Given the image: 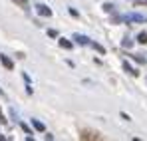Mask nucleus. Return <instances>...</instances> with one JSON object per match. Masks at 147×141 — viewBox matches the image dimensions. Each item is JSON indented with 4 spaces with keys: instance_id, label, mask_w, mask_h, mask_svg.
Returning a JSON list of instances; mask_svg holds the SVG:
<instances>
[{
    "instance_id": "f257e3e1",
    "label": "nucleus",
    "mask_w": 147,
    "mask_h": 141,
    "mask_svg": "<svg viewBox=\"0 0 147 141\" xmlns=\"http://www.w3.org/2000/svg\"><path fill=\"white\" fill-rule=\"evenodd\" d=\"M101 135H99L98 131H92V129H82L80 131V139H99Z\"/></svg>"
},
{
    "instance_id": "f03ea898",
    "label": "nucleus",
    "mask_w": 147,
    "mask_h": 141,
    "mask_svg": "<svg viewBox=\"0 0 147 141\" xmlns=\"http://www.w3.org/2000/svg\"><path fill=\"white\" fill-rule=\"evenodd\" d=\"M36 10H38V14H40V16H52V10H50L48 6H44V4H38V6H36Z\"/></svg>"
},
{
    "instance_id": "7ed1b4c3",
    "label": "nucleus",
    "mask_w": 147,
    "mask_h": 141,
    "mask_svg": "<svg viewBox=\"0 0 147 141\" xmlns=\"http://www.w3.org/2000/svg\"><path fill=\"white\" fill-rule=\"evenodd\" d=\"M0 62L4 64V68H6V70H12V68H14L12 60H10V58H6V56H0Z\"/></svg>"
},
{
    "instance_id": "20e7f679",
    "label": "nucleus",
    "mask_w": 147,
    "mask_h": 141,
    "mask_svg": "<svg viewBox=\"0 0 147 141\" xmlns=\"http://www.w3.org/2000/svg\"><path fill=\"white\" fill-rule=\"evenodd\" d=\"M123 70L127 72V74H131V76H137V74H139L137 70H133V68H131V66H129L127 62H123Z\"/></svg>"
},
{
    "instance_id": "39448f33",
    "label": "nucleus",
    "mask_w": 147,
    "mask_h": 141,
    "mask_svg": "<svg viewBox=\"0 0 147 141\" xmlns=\"http://www.w3.org/2000/svg\"><path fill=\"white\" fill-rule=\"evenodd\" d=\"M137 42H139V44H147V34L145 32H141V34L137 36Z\"/></svg>"
},
{
    "instance_id": "423d86ee",
    "label": "nucleus",
    "mask_w": 147,
    "mask_h": 141,
    "mask_svg": "<svg viewBox=\"0 0 147 141\" xmlns=\"http://www.w3.org/2000/svg\"><path fill=\"white\" fill-rule=\"evenodd\" d=\"M60 46L66 48V50H70V48H72V42H68V40H64V38H62V40H60Z\"/></svg>"
},
{
    "instance_id": "0eeeda50",
    "label": "nucleus",
    "mask_w": 147,
    "mask_h": 141,
    "mask_svg": "<svg viewBox=\"0 0 147 141\" xmlns=\"http://www.w3.org/2000/svg\"><path fill=\"white\" fill-rule=\"evenodd\" d=\"M32 123H34V127H36L38 131H44V125H42L40 121H36V119H32Z\"/></svg>"
},
{
    "instance_id": "6e6552de",
    "label": "nucleus",
    "mask_w": 147,
    "mask_h": 141,
    "mask_svg": "<svg viewBox=\"0 0 147 141\" xmlns=\"http://www.w3.org/2000/svg\"><path fill=\"white\" fill-rule=\"evenodd\" d=\"M76 40H78L80 44H88V38H86V36H76Z\"/></svg>"
},
{
    "instance_id": "1a4fd4ad",
    "label": "nucleus",
    "mask_w": 147,
    "mask_h": 141,
    "mask_svg": "<svg viewBox=\"0 0 147 141\" xmlns=\"http://www.w3.org/2000/svg\"><path fill=\"white\" fill-rule=\"evenodd\" d=\"M92 46L96 48V50H98L99 54H105V50H103V46H99V44H92Z\"/></svg>"
},
{
    "instance_id": "9d476101",
    "label": "nucleus",
    "mask_w": 147,
    "mask_h": 141,
    "mask_svg": "<svg viewBox=\"0 0 147 141\" xmlns=\"http://www.w3.org/2000/svg\"><path fill=\"white\" fill-rule=\"evenodd\" d=\"M111 8H113L111 4H103V10H105V12H111Z\"/></svg>"
},
{
    "instance_id": "9b49d317",
    "label": "nucleus",
    "mask_w": 147,
    "mask_h": 141,
    "mask_svg": "<svg viewBox=\"0 0 147 141\" xmlns=\"http://www.w3.org/2000/svg\"><path fill=\"white\" fill-rule=\"evenodd\" d=\"M14 2H18V4H22V6H26V4H28V0H14Z\"/></svg>"
},
{
    "instance_id": "f8f14e48",
    "label": "nucleus",
    "mask_w": 147,
    "mask_h": 141,
    "mask_svg": "<svg viewBox=\"0 0 147 141\" xmlns=\"http://www.w3.org/2000/svg\"><path fill=\"white\" fill-rule=\"evenodd\" d=\"M0 123H6V119H4V115L0 113Z\"/></svg>"
},
{
    "instance_id": "ddd939ff",
    "label": "nucleus",
    "mask_w": 147,
    "mask_h": 141,
    "mask_svg": "<svg viewBox=\"0 0 147 141\" xmlns=\"http://www.w3.org/2000/svg\"><path fill=\"white\" fill-rule=\"evenodd\" d=\"M0 94H2V90H0Z\"/></svg>"
}]
</instances>
